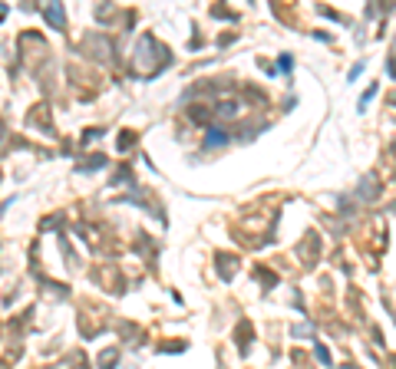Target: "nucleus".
<instances>
[{"mask_svg":"<svg viewBox=\"0 0 396 369\" xmlns=\"http://www.w3.org/2000/svg\"><path fill=\"white\" fill-rule=\"evenodd\" d=\"M47 20L53 27H63V7L60 4H53V7H47Z\"/></svg>","mask_w":396,"mask_h":369,"instance_id":"obj_1","label":"nucleus"},{"mask_svg":"<svg viewBox=\"0 0 396 369\" xmlns=\"http://www.w3.org/2000/svg\"><path fill=\"white\" fill-rule=\"evenodd\" d=\"M222 142H225V132H218V129H215V132H208L205 149H215V145H222Z\"/></svg>","mask_w":396,"mask_h":369,"instance_id":"obj_2","label":"nucleus"},{"mask_svg":"<svg viewBox=\"0 0 396 369\" xmlns=\"http://www.w3.org/2000/svg\"><path fill=\"white\" fill-rule=\"evenodd\" d=\"M291 66H294V60H291V56H284V60H281V73H291Z\"/></svg>","mask_w":396,"mask_h":369,"instance_id":"obj_3","label":"nucleus"},{"mask_svg":"<svg viewBox=\"0 0 396 369\" xmlns=\"http://www.w3.org/2000/svg\"><path fill=\"white\" fill-rule=\"evenodd\" d=\"M317 359H320V362H330V356H327L324 346H317Z\"/></svg>","mask_w":396,"mask_h":369,"instance_id":"obj_4","label":"nucleus"},{"mask_svg":"<svg viewBox=\"0 0 396 369\" xmlns=\"http://www.w3.org/2000/svg\"><path fill=\"white\" fill-rule=\"evenodd\" d=\"M389 73H393V76H396V60H393V63H389Z\"/></svg>","mask_w":396,"mask_h":369,"instance_id":"obj_5","label":"nucleus"}]
</instances>
